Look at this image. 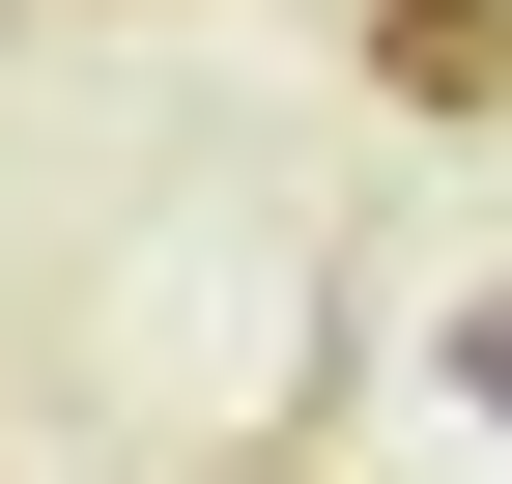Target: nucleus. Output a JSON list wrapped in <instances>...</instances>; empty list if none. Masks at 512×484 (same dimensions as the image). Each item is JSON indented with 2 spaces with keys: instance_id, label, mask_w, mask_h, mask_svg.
Returning <instances> with one entry per match:
<instances>
[{
  "instance_id": "2",
  "label": "nucleus",
  "mask_w": 512,
  "mask_h": 484,
  "mask_svg": "<svg viewBox=\"0 0 512 484\" xmlns=\"http://www.w3.org/2000/svg\"><path fill=\"white\" fill-rule=\"evenodd\" d=\"M456 371H484V428H512V314H456Z\"/></svg>"
},
{
  "instance_id": "1",
  "label": "nucleus",
  "mask_w": 512,
  "mask_h": 484,
  "mask_svg": "<svg viewBox=\"0 0 512 484\" xmlns=\"http://www.w3.org/2000/svg\"><path fill=\"white\" fill-rule=\"evenodd\" d=\"M370 57H399V114H512V0H370Z\"/></svg>"
}]
</instances>
